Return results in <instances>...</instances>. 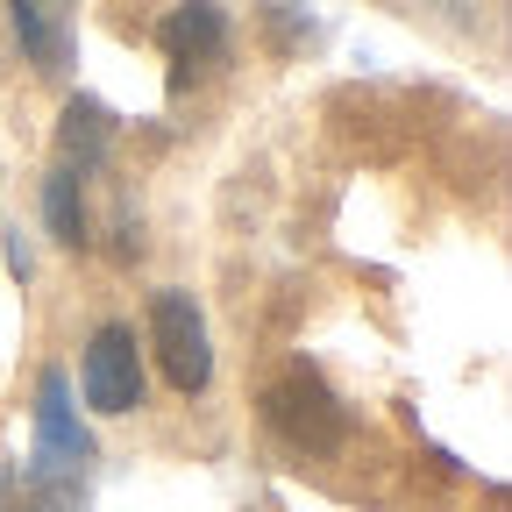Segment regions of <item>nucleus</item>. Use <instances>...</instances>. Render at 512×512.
<instances>
[{
	"label": "nucleus",
	"mask_w": 512,
	"mask_h": 512,
	"mask_svg": "<svg viewBox=\"0 0 512 512\" xmlns=\"http://www.w3.org/2000/svg\"><path fill=\"white\" fill-rule=\"evenodd\" d=\"M264 420H271V434L285 448H299V456H335L349 441V406L328 392V377L313 363H292L264 392Z\"/></svg>",
	"instance_id": "obj_1"
},
{
	"label": "nucleus",
	"mask_w": 512,
	"mask_h": 512,
	"mask_svg": "<svg viewBox=\"0 0 512 512\" xmlns=\"http://www.w3.org/2000/svg\"><path fill=\"white\" fill-rule=\"evenodd\" d=\"M150 349H157V370L171 377V392H207L214 384V335H207V313L192 292L164 285L150 299Z\"/></svg>",
	"instance_id": "obj_2"
},
{
	"label": "nucleus",
	"mask_w": 512,
	"mask_h": 512,
	"mask_svg": "<svg viewBox=\"0 0 512 512\" xmlns=\"http://www.w3.org/2000/svg\"><path fill=\"white\" fill-rule=\"evenodd\" d=\"M93 463V434L72 406V377L43 370L36 384V434H29V484H64Z\"/></svg>",
	"instance_id": "obj_3"
},
{
	"label": "nucleus",
	"mask_w": 512,
	"mask_h": 512,
	"mask_svg": "<svg viewBox=\"0 0 512 512\" xmlns=\"http://www.w3.org/2000/svg\"><path fill=\"white\" fill-rule=\"evenodd\" d=\"M150 392V377H143V349H136V328L128 320H107V328H93L86 356H79V399L107 420L121 413H136Z\"/></svg>",
	"instance_id": "obj_4"
},
{
	"label": "nucleus",
	"mask_w": 512,
	"mask_h": 512,
	"mask_svg": "<svg viewBox=\"0 0 512 512\" xmlns=\"http://www.w3.org/2000/svg\"><path fill=\"white\" fill-rule=\"evenodd\" d=\"M157 43H164L171 64H221L235 29H228V15L214 8V0H178V8L157 22Z\"/></svg>",
	"instance_id": "obj_5"
},
{
	"label": "nucleus",
	"mask_w": 512,
	"mask_h": 512,
	"mask_svg": "<svg viewBox=\"0 0 512 512\" xmlns=\"http://www.w3.org/2000/svg\"><path fill=\"white\" fill-rule=\"evenodd\" d=\"M107 143H114V114H107V107H100L93 93L64 100V121H57V164L86 178V171H100Z\"/></svg>",
	"instance_id": "obj_6"
},
{
	"label": "nucleus",
	"mask_w": 512,
	"mask_h": 512,
	"mask_svg": "<svg viewBox=\"0 0 512 512\" xmlns=\"http://www.w3.org/2000/svg\"><path fill=\"white\" fill-rule=\"evenodd\" d=\"M15 43L29 50L36 72H64L72 64V15H64V0H15Z\"/></svg>",
	"instance_id": "obj_7"
},
{
	"label": "nucleus",
	"mask_w": 512,
	"mask_h": 512,
	"mask_svg": "<svg viewBox=\"0 0 512 512\" xmlns=\"http://www.w3.org/2000/svg\"><path fill=\"white\" fill-rule=\"evenodd\" d=\"M79 171H50L43 178V228H50V242H64V249H79L86 242V200H79Z\"/></svg>",
	"instance_id": "obj_8"
},
{
	"label": "nucleus",
	"mask_w": 512,
	"mask_h": 512,
	"mask_svg": "<svg viewBox=\"0 0 512 512\" xmlns=\"http://www.w3.org/2000/svg\"><path fill=\"white\" fill-rule=\"evenodd\" d=\"M8 271H15V278H29V271H36V264H29V242H22V228H8Z\"/></svg>",
	"instance_id": "obj_9"
},
{
	"label": "nucleus",
	"mask_w": 512,
	"mask_h": 512,
	"mask_svg": "<svg viewBox=\"0 0 512 512\" xmlns=\"http://www.w3.org/2000/svg\"><path fill=\"white\" fill-rule=\"evenodd\" d=\"M36 512H72V505H36Z\"/></svg>",
	"instance_id": "obj_10"
}]
</instances>
